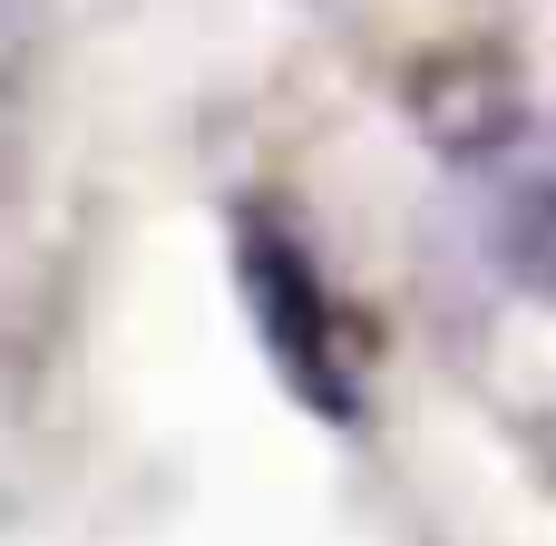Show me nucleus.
<instances>
[{
  "instance_id": "1",
  "label": "nucleus",
  "mask_w": 556,
  "mask_h": 546,
  "mask_svg": "<svg viewBox=\"0 0 556 546\" xmlns=\"http://www.w3.org/2000/svg\"><path fill=\"white\" fill-rule=\"evenodd\" d=\"M244 274H254V313H264V332H274V352H283L293 391H303V401H323V410L342 420V410H352V391H342L332 342H323V293H313V264H303V254H283L274 234H254V244H244Z\"/></svg>"
}]
</instances>
